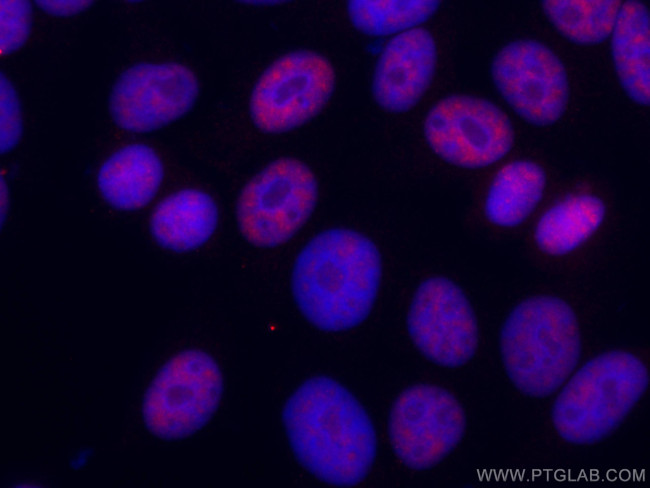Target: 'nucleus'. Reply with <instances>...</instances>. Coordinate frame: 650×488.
Segmentation results:
<instances>
[{"label": "nucleus", "mask_w": 650, "mask_h": 488, "mask_svg": "<svg viewBox=\"0 0 650 488\" xmlns=\"http://www.w3.org/2000/svg\"><path fill=\"white\" fill-rule=\"evenodd\" d=\"M282 421L290 447L312 475L338 487L359 484L376 454L374 425L356 397L327 376L304 381L287 399Z\"/></svg>", "instance_id": "nucleus-1"}, {"label": "nucleus", "mask_w": 650, "mask_h": 488, "mask_svg": "<svg viewBox=\"0 0 650 488\" xmlns=\"http://www.w3.org/2000/svg\"><path fill=\"white\" fill-rule=\"evenodd\" d=\"M381 277V255L370 238L352 229L330 228L315 235L298 253L291 291L310 324L340 332L368 317Z\"/></svg>", "instance_id": "nucleus-2"}, {"label": "nucleus", "mask_w": 650, "mask_h": 488, "mask_svg": "<svg viewBox=\"0 0 650 488\" xmlns=\"http://www.w3.org/2000/svg\"><path fill=\"white\" fill-rule=\"evenodd\" d=\"M499 347L513 385L529 396L545 397L567 380L580 358L576 314L559 297H529L506 317Z\"/></svg>", "instance_id": "nucleus-3"}, {"label": "nucleus", "mask_w": 650, "mask_h": 488, "mask_svg": "<svg viewBox=\"0 0 650 488\" xmlns=\"http://www.w3.org/2000/svg\"><path fill=\"white\" fill-rule=\"evenodd\" d=\"M648 384V370L633 353H601L586 362L557 396L552 424L569 443L596 442L621 424Z\"/></svg>", "instance_id": "nucleus-4"}, {"label": "nucleus", "mask_w": 650, "mask_h": 488, "mask_svg": "<svg viewBox=\"0 0 650 488\" xmlns=\"http://www.w3.org/2000/svg\"><path fill=\"white\" fill-rule=\"evenodd\" d=\"M318 196L312 170L302 161H272L243 188L237 203L241 234L252 245L271 248L291 239L311 216Z\"/></svg>", "instance_id": "nucleus-5"}, {"label": "nucleus", "mask_w": 650, "mask_h": 488, "mask_svg": "<svg viewBox=\"0 0 650 488\" xmlns=\"http://www.w3.org/2000/svg\"><path fill=\"white\" fill-rule=\"evenodd\" d=\"M222 390L220 367L209 354L182 351L161 367L149 385L143 402L145 424L163 439L187 437L213 415Z\"/></svg>", "instance_id": "nucleus-6"}, {"label": "nucleus", "mask_w": 650, "mask_h": 488, "mask_svg": "<svg viewBox=\"0 0 650 488\" xmlns=\"http://www.w3.org/2000/svg\"><path fill=\"white\" fill-rule=\"evenodd\" d=\"M466 426L461 404L446 389L415 384L395 399L388 435L397 458L413 470H427L460 442Z\"/></svg>", "instance_id": "nucleus-7"}, {"label": "nucleus", "mask_w": 650, "mask_h": 488, "mask_svg": "<svg viewBox=\"0 0 650 488\" xmlns=\"http://www.w3.org/2000/svg\"><path fill=\"white\" fill-rule=\"evenodd\" d=\"M335 84L330 62L312 51H294L277 59L256 83L251 116L264 132L291 131L325 106Z\"/></svg>", "instance_id": "nucleus-8"}, {"label": "nucleus", "mask_w": 650, "mask_h": 488, "mask_svg": "<svg viewBox=\"0 0 650 488\" xmlns=\"http://www.w3.org/2000/svg\"><path fill=\"white\" fill-rule=\"evenodd\" d=\"M424 134L440 158L469 169L499 161L513 144L506 115L493 103L467 95L437 102L426 116Z\"/></svg>", "instance_id": "nucleus-9"}, {"label": "nucleus", "mask_w": 650, "mask_h": 488, "mask_svg": "<svg viewBox=\"0 0 650 488\" xmlns=\"http://www.w3.org/2000/svg\"><path fill=\"white\" fill-rule=\"evenodd\" d=\"M408 333L418 351L445 367H458L476 353L478 322L464 291L447 277L420 283L407 314Z\"/></svg>", "instance_id": "nucleus-10"}, {"label": "nucleus", "mask_w": 650, "mask_h": 488, "mask_svg": "<svg viewBox=\"0 0 650 488\" xmlns=\"http://www.w3.org/2000/svg\"><path fill=\"white\" fill-rule=\"evenodd\" d=\"M494 83L525 120L546 126L564 113L569 88L565 69L545 45L518 40L505 45L492 64Z\"/></svg>", "instance_id": "nucleus-11"}, {"label": "nucleus", "mask_w": 650, "mask_h": 488, "mask_svg": "<svg viewBox=\"0 0 650 488\" xmlns=\"http://www.w3.org/2000/svg\"><path fill=\"white\" fill-rule=\"evenodd\" d=\"M198 91L195 74L183 65L139 64L116 81L110 112L121 128L149 132L185 115L194 105Z\"/></svg>", "instance_id": "nucleus-12"}, {"label": "nucleus", "mask_w": 650, "mask_h": 488, "mask_svg": "<svg viewBox=\"0 0 650 488\" xmlns=\"http://www.w3.org/2000/svg\"><path fill=\"white\" fill-rule=\"evenodd\" d=\"M436 65V45L425 29L395 35L383 48L373 75L376 102L392 112L412 108L427 90Z\"/></svg>", "instance_id": "nucleus-13"}, {"label": "nucleus", "mask_w": 650, "mask_h": 488, "mask_svg": "<svg viewBox=\"0 0 650 488\" xmlns=\"http://www.w3.org/2000/svg\"><path fill=\"white\" fill-rule=\"evenodd\" d=\"M164 168L157 153L143 144L123 147L101 166L97 182L103 198L114 208L133 211L157 193Z\"/></svg>", "instance_id": "nucleus-14"}, {"label": "nucleus", "mask_w": 650, "mask_h": 488, "mask_svg": "<svg viewBox=\"0 0 650 488\" xmlns=\"http://www.w3.org/2000/svg\"><path fill=\"white\" fill-rule=\"evenodd\" d=\"M218 224L215 201L198 189H183L163 199L150 218L156 242L169 250L185 252L204 245Z\"/></svg>", "instance_id": "nucleus-15"}, {"label": "nucleus", "mask_w": 650, "mask_h": 488, "mask_svg": "<svg viewBox=\"0 0 650 488\" xmlns=\"http://www.w3.org/2000/svg\"><path fill=\"white\" fill-rule=\"evenodd\" d=\"M612 32V57L620 83L632 100L648 104L650 43L646 6L638 1L622 4Z\"/></svg>", "instance_id": "nucleus-16"}, {"label": "nucleus", "mask_w": 650, "mask_h": 488, "mask_svg": "<svg viewBox=\"0 0 650 488\" xmlns=\"http://www.w3.org/2000/svg\"><path fill=\"white\" fill-rule=\"evenodd\" d=\"M606 208L589 193H573L554 203L537 222L534 239L550 255H564L586 242L601 226Z\"/></svg>", "instance_id": "nucleus-17"}, {"label": "nucleus", "mask_w": 650, "mask_h": 488, "mask_svg": "<svg viewBox=\"0 0 650 488\" xmlns=\"http://www.w3.org/2000/svg\"><path fill=\"white\" fill-rule=\"evenodd\" d=\"M546 185L544 170L530 160L502 167L493 178L485 200L488 220L499 227L520 225L540 202Z\"/></svg>", "instance_id": "nucleus-18"}, {"label": "nucleus", "mask_w": 650, "mask_h": 488, "mask_svg": "<svg viewBox=\"0 0 650 488\" xmlns=\"http://www.w3.org/2000/svg\"><path fill=\"white\" fill-rule=\"evenodd\" d=\"M621 5L620 1L551 0L543 2V10L562 35L592 45L612 33Z\"/></svg>", "instance_id": "nucleus-19"}, {"label": "nucleus", "mask_w": 650, "mask_h": 488, "mask_svg": "<svg viewBox=\"0 0 650 488\" xmlns=\"http://www.w3.org/2000/svg\"><path fill=\"white\" fill-rule=\"evenodd\" d=\"M438 7L439 2L429 0H355L348 3L347 9L358 30L372 36H385L416 28Z\"/></svg>", "instance_id": "nucleus-20"}, {"label": "nucleus", "mask_w": 650, "mask_h": 488, "mask_svg": "<svg viewBox=\"0 0 650 488\" xmlns=\"http://www.w3.org/2000/svg\"><path fill=\"white\" fill-rule=\"evenodd\" d=\"M30 6L26 1H1V51L17 50L30 32Z\"/></svg>", "instance_id": "nucleus-21"}, {"label": "nucleus", "mask_w": 650, "mask_h": 488, "mask_svg": "<svg viewBox=\"0 0 650 488\" xmlns=\"http://www.w3.org/2000/svg\"><path fill=\"white\" fill-rule=\"evenodd\" d=\"M22 118L17 94L11 82L1 76V152H8L19 142Z\"/></svg>", "instance_id": "nucleus-22"}, {"label": "nucleus", "mask_w": 650, "mask_h": 488, "mask_svg": "<svg viewBox=\"0 0 650 488\" xmlns=\"http://www.w3.org/2000/svg\"><path fill=\"white\" fill-rule=\"evenodd\" d=\"M89 2L85 1H38L39 6L46 12L55 15H72L81 12Z\"/></svg>", "instance_id": "nucleus-23"}]
</instances>
